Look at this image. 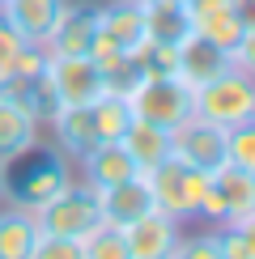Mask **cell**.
Segmentation results:
<instances>
[{
  "label": "cell",
  "instance_id": "21",
  "mask_svg": "<svg viewBox=\"0 0 255 259\" xmlns=\"http://www.w3.org/2000/svg\"><path fill=\"white\" fill-rule=\"evenodd\" d=\"M145 9V42H162V47H179L191 34L187 9L179 0H157V5H141Z\"/></svg>",
  "mask_w": 255,
  "mask_h": 259
},
{
  "label": "cell",
  "instance_id": "17",
  "mask_svg": "<svg viewBox=\"0 0 255 259\" xmlns=\"http://www.w3.org/2000/svg\"><path fill=\"white\" fill-rule=\"evenodd\" d=\"M77 161H81L85 183H90L94 191L115 187V183H123V179L141 175V170H136V161L123 153V145H119V140H115V145H94V149H85Z\"/></svg>",
  "mask_w": 255,
  "mask_h": 259
},
{
  "label": "cell",
  "instance_id": "32",
  "mask_svg": "<svg viewBox=\"0 0 255 259\" xmlns=\"http://www.w3.org/2000/svg\"><path fill=\"white\" fill-rule=\"evenodd\" d=\"M230 9H234V17L242 21V26H255V0H230Z\"/></svg>",
  "mask_w": 255,
  "mask_h": 259
},
{
  "label": "cell",
  "instance_id": "18",
  "mask_svg": "<svg viewBox=\"0 0 255 259\" xmlns=\"http://www.w3.org/2000/svg\"><path fill=\"white\" fill-rule=\"evenodd\" d=\"M98 30L106 38H115L123 51H141L145 47V9H141V0L98 5Z\"/></svg>",
  "mask_w": 255,
  "mask_h": 259
},
{
  "label": "cell",
  "instance_id": "33",
  "mask_svg": "<svg viewBox=\"0 0 255 259\" xmlns=\"http://www.w3.org/2000/svg\"><path fill=\"white\" fill-rule=\"evenodd\" d=\"M5 187H9V170H0V200H5Z\"/></svg>",
  "mask_w": 255,
  "mask_h": 259
},
{
  "label": "cell",
  "instance_id": "22",
  "mask_svg": "<svg viewBox=\"0 0 255 259\" xmlns=\"http://www.w3.org/2000/svg\"><path fill=\"white\" fill-rule=\"evenodd\" d=\"M90 119H94L98 145H115V140H123L128 123H132L136 115H132V102H128L123 94H102L98 102H90Z\"/></svg>",
  "mask_w": 255,
  "mask_h": 259
},
{
  "label": "cell",
  "instance_id": "34",
  "mask_svg": "<svg viewBox=\"0 0 255 259\" xmlns=\"http://www.w3.org/2000/svg\"><path fill=\"white\" fill-rule=\"evenodd\" d=\"M141 5H157V0H141ZM179 5H183V0H179Z\"/></svg>",
  "mask_w": 255,
  "mask_h": 259
},
{
  "label": "cell",
  "instance_id": "15",
  "mask_svg": "<svg viewBox=\"0 0 255 259\" xmlns=\"http://www.w3.org/2000/svg\"><path fill=\"white\" fill-rule=\"evenodd\" d=\"M183 9H187V21H191V34L217 42L221 51H234V42H238L242 30H247L238 17H234L230 0H183Z\"/></svg>",
  "mask_w": 255,
  "mask_h": 259
},
{
  "label": "cell",
  "instance_id": "23",
  "mask_svg": "<svg viewBox=\"0 0 255 259\" xmlns=\"http://www.w3.org/2000/svg\"><path fill=\"white\" fill-rule=\"evenodd\" d=\"M81 259H132L128 255V242H123V230H115V225H94L81 238Z\"/></svg>",
  "mask_w": 255,
  "mask_h": 259
},
{
  "label": "cell",
  "instance_id": "3",
  "mask_svg": "<svg viewBox=\"0 0 255 259\" xmlns=\"http://www.w3.org/2000/svg\"><path fill=\"white\" fill-rule=\"evenodd\" d=\"M204 179H208L204 170L187 166V161H179V157H166L162 166H153L145 175L149 191H153V208L166 212V217H175L179 225L196 221L200 196H204Z\"/></svg>",
  "mask_w": 255,
  "mask_h": 259
},
{
  "label": "cell",
  "instance_id": "10",
  "mask_svg": "<svg viewBox=\"0 0 255 259\" xmlns=\"http://www.w3.org/2000/svg\"><path fill=\"white\" fill-rule=\"evenodd\" d=\"M98 30V5H85V0H64L56 26H51L42 51L47 56H85L90 38Z\"/></svg>",
  "mask_w": 255,
  "mask_h": 259
},
{
  "label": "cell",
  "instance_id": "11",
  "mask_svg": "<svg viewBox=\"0 0 255 259\" xmlns=\"http://www.w3.org/2000/svg\"><path fill=\"white\" fill-rule=\"evenodd\" d=\"M64 0H0V21H5L26 47H42L56 26Z\"/></svg>",
  "mask_w": 255,
  "mask_h": 259
},
{
  "label": "cell",
  "instance_id": "16",
  "mask_svg": "<svg viewBox=\"0 0 255 259\" xmlns=\"http://www.w3.org/2000/svg\"><path fill=\"white\" fill-rule=\"evenodd\" d=\"M38 234L42 225L34 208H26L17 200H0V259H30Z\"/></svg>",
  "mask_w": 255,
  "mask_h": 259
},
{
  "label": "cell",
  "instance_id": "19",
  "mask_svg": "<svg viewBox=\"0 0 255 259\" xmlns=\"http://www.w3.org/2000/svg\"><path fill=\"white\" fill-rule=\"evenodd\" d=\"M119 145H123V153L136 161V170L149 175L153 166H162V161L170 157V127H157L149 119H132Z\"/></svg>",
  "mask_w": 255,
  "mask_h": 259
},
{
  "label": "cell",
  "instance_id": "24",
  "mask_svg": "<svg viewBox=\"0 0 255 259\" xmlns=\"http://www.w3.org/2000/svg\"><path fill=\"white\" fill-rule=\"evenodd\" d=\"M217 246L221 259H255V217L238 225H217Z\"/></svg>",
  "mask_w": 255,
  "mask_h": 259
},
{
  "label": "cell",
  "instance_id": "30",
  "mask_svg": "<svg viewBox=\"0 0 255 259\" xmlns=\"http://www.w3.org/2000/svg\"><path fill=\"white\" fill-rule=\"evenodd\" d=\"M21 47H26V42H21L13 30L0 21V90H5L9 77H13V64H17V56H21Z\"/></svg>",
  "mask_w": 255,
  "mask_h": 259
},
{
  "label": "cell",
  "instance_id": "2",
  "mask_svg": "<svg viewBox=\"0 0 255 259\" xmlns=\"http://www.w3.org/2000/svg\"><path fill=\"white\" fill-rule=\"evenodd\" d=\"M128 102L136 119H149L157 127H179L187 115H196V90H187L175 72H145Z\"/></svg>",
  "mask_w": 255,
  "mask_h": 259
},
{
  "label": "cell",
  "instance_id": "28",
  "mask_svg": "<svg viewBox=\"0 0 255 259\" xmlns=\"http://www.w3.org/2000/svg\"><path fill=\"white\" fill-rule=\"evenodd\" d=\"M170 259H221V246H217V230H204V234H191V238H179Z\"/></svg>",
  "mask_w": 255,
  "mask_h": 259
},
{
  "label": "cell",
  "instance_id": "20",
  "mask_svg": "<svg viewBox=\"0 0 255 259\" xmlns=\"http://www.w3.org/2000/svg\"><path fill=\"white\" fill-rule=\"evenodd\" d=\"M42 127H51L60 153H68V157H81L85 149L98 145V136H94V119H90V106H60V111L51 115Z\"/></svg>",
  "mask_w": 255,
  "mask_h": 259
},
{
  "label": "cell",
  "instance_id": "26",
  "mask_svg": "<svg viewBox=\"0 0 255 259\" xmlns=\"http://www.w3.org/2000/svg\"><path fill=\"white\" fill-rule=\"evenodd\" d=\"M42 72H47V51H42V47H21V56H17V64H13V77H9L5 90L26 94Z\"/></svg>",
  "mask_w": 255,
  "mask_h": 259
},
{
  "label": "cell",
  "instance_id": "1",
  "mask_svg": "<svg viewBox=\"0 0 255 259\" xmlns=\"http://www.w3.org/2000/svg\"><path fill=\"white\" fill-rule=\"evenodd\" d=\"M247 217H255V175L226 161V166H217L204 179V196H200L196 221H208L217 230V225H238Z\"/></svg>",
  "mask_w": 255,
  "mask_h": 259
},
{
  "label": "cell",
  "instance_id": "4",
  "mask_svg": "<svg viewBox=\"0 0 255 259\" xmlns=\"http://www.w3.org/2000/svg\"><path fill=\"white\" fill-rule=\"evenodd\" d=\"M196 115H204L221 127H238L255 119V81L230 64L226 72H217L212 81L196 90Z\"/></svg>",
  "mask_w": 255,
  "mask_h": 259
},
{
  "label": "cell",
  "instance_id": "13",
  "mask_svg": "<svg viewBox=\"0 0 255 259\" xmlns=\"http://www.w3.org/2000/svg\"><path fill=\"white\" fill-rule=\"evenodd\" d=\"M98 208H102V225H115V230H128L136 217L153 212V191H149L145 175H132L115 187L98 191Z\"/></svg>",
  "mask_w": 255,
  "mask_h": 259
},
{
  "label": "cell",
  "instance_id": "12",
  "mask_svg": "<svg viewBox=\"0 0 255 259\" xmlns=\"http://www.w3.org/2000/svg\"><path fill=\"white\" fill-rule=\"evenodd\" d=\"M226 68H230V51H221L217 42H208L200 34H187L175 47V77L183 81L187 90H200L204 81H212Z\"/></svg>",
  "mask_w": 255,
  "mask_h": 259
},
{
  "label": "cell",
  "instance_id": "7",
  "mask_svg": "<svg viewBox=\"0 0 255 259\" xmlns=\"http://www.w3.org/2000/svg\"><path fill=\"white\" fill-rule=\"evenodd\" d=\"M38 132H42V123H38L34 106L13 90H0V170L17 166V161H26L34 153Z\"/></svg>",
  "mask_w": 255,
  "mask_h": 259
},
{
  "label": "cell",
  "instance_id": "27",
  "mask_svg": "<svg viewBox=\"0 0 255 259\" xmlns=\"http://www.w3.org/2000/svg\"><path fill=\"white\" fill-rule=\"evenodd\" d=\"M141 77H145V64H141V56H123L119 64H111V68L102 72V85H106V94H132L136 85H141Z\"/></svg>",
  "mask_w": 255,
  "mask_h": 259
},
{
  "label": "cell",
  "instance_id": "14",
  "mask_svg": "<svg viewBox=\"0 0 255 259\" xmlns=\"http://www.w3.org/2000/svg\"><path fill=\"white\" fill-rule=\"evenodd\" d=\"M179 238H183L179 234V221L166 217V212H157V208L145 212V217H136L123 230V242H128V255L132 259H170Z\"/></svg>",
  "mask_w": 255,
  "mask_h": 259
},
{
  "label": "cell",
  "instance_id": "8",
  "mask_svg": "<svg viewBox=\"0 0 255 259\" xmlns=\"http://www.w3.org/2000/svg\"><path fill=\"white\" fill-rule=\"evenodd\" d=\"M47 81L60 106H90L106 94L102 68L90 56H47Z\"/></svg>",
  "mask_w": 255,
  "mask_h": 259
},
{
  "label": "cell",
  "instance_id": "25",
  "mask_svg": "<svg viewBox=\"0 0 255 259\" xmlns=\"http://www.w3.org/2000/svg\"><path fill=\"white\" fill-rule=\"evenodd\" d=\"M226 161L238 166V170H247V175H255V119L226 132Z\"/></svg>",
  "mask_w": 255,
  "mask_h": 259
},
{
  "label": "cell",
  "instance_id": "5",
  "mask_svg": "<svg viewBox=\"0 0 255 259\" xmlns=\"http://www.w3.org/2000/svg\"><path fill=\"white\" fill-rule=\"evenodd\" d=\"M42 234H64V238H85L94 225H102V208H98V191L90 183H68L56 200H47L34 212Z\"/></svg>",
  "mask_w": 255,
  "mask_h": 259
},
{
  "label": "cell",
  "instance_id": "29",
  "mask_svg": "<svg viewBox=\"0 0 255 259\" xmlns=\"http://www.w3.org/2000/svg\"><path fill=\"white\" fill-rule=\"evenodd\" d=\"M30 259H81V238H64V234H38L34 255Z\"/></svg>",
  "mask_w": 255,
  "mask_h": 259
},
{
  "label": "cell",
  "instance_id": "6",
  "mask_svg": "<svg viewBox=\"0 0 255 259\" xmlns=\"http://www.w3.org/2000/svg\"><path fill=\"white\" fill-rule=\"evenodd\" d=\"M226 132L230 127L212 123L204 115H187L179 127H170V157L212 175L217 166H226Z\"/></svg>",
  "mask_w": 255,
  "mask_h": 259
},
{
  "label": "cell",
  "instance_id": "31",
  "mask_svg": "<svg viewBox=\"0 0 255 259\" xmlns=\"http://www.w3.org/2000/svg\"><path fill=\"white\" fill-rule=\"evenodd\" d=\"M230 64L238 72H247V77L255 81V26L251 30H242V38L234 42V51H230Z\"/></svg>",
  "mask_w": 255,
  "mask_h": 259
},
{
  "label": "cell",
  "instance_id": "9",
  "mask_svg": "<svg viewBox=\"0 0 255 259\" xmlns=\"http://www.w3.org/2000/svg\"><path fill=\"white\" fill-rule=\"evenodd\" d=\"M72 183V170H68V161H64L60 153H47V157H38V161H30L26 166V175H21L17 183H9L5 187V200H17V204H26V208H42L47 200H56L64 187Z\"/></svg>",
  "mask_w": 255,
  "mask_h": 259
}]
</instances>
